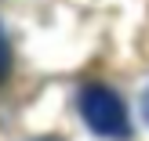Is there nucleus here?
I'll use <instances>...</instances> for the list:
<instances>
[{"label":"nucleus","mask_w":149,"mask_h":141,"mask_svg":"<svg viewBox=\"0 0 149 141\" xmlns=\"http://www.w3.org/2000/svg\"><path fill=\"white\" fill-rule=\"evenodd\" d=\"M146 120H149V91H146Z\"/></svg>","instance_id":"nucleus-3"},{"label":"nucleus","mask_w":149,"mask_h":141,"mask_svg":"<svg viewBox=\"0 0 149 141\" xmlns=\"http://www.w3.org/2000/svg\"><path fill=\"white\" fill-rule=\"evenodd\" d=\"M7 62H11V51H7V36H4V29H0V80L7 76Z\"/></svg>","instance_id":"nucleus-2"},{"label":"nucleus","mask_w":149,"mask_h":141,"mask_svg":"<svg viewBox=\"0 0 149 141\" xmlns=\"http://www.w3.org/2000/svg\"><path fill=\"white\" fill-rule=\"evenodd\" d=\"M40 141H58V138H40Z\"/></svg>","instance_id":"nucleus-4"},{"label":"nucleus","mask_w":149,"mask_h":141,"mask_svg":"<svg viewBox=\"0 0 149 141\" xmlns=\"http://www.w3.org/2000/svg\"><path fill=\"white\" fill-rule=\"evenodd\" d=\"M80 116L84 123L102 138H127L131 134V120L124 109L120 94L109 91L106 83H87L80 91Z\"/></svg>","instance_id":"nucleus-1"}]
</instances>
